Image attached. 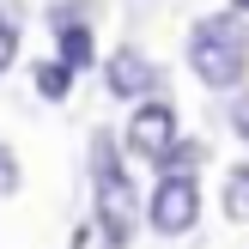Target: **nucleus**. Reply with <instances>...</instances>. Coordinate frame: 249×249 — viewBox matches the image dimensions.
<instances>
[{"mask_svg":"<svg viewBox=\"0 0 249 249\" xmlns=\"http://www.w3.org/2000/svg\"><path fill=\"white\" fill-rule=\"evenodd\" d=\"M189 67L201 85L213 91H237L243 73H249V31H243V12H201L189 24Z\"/></svg>","mask_w":249,"mask_h":249,"instance_id":"obj_1","label":"nucleus"},{"mask_svg":"<svg viewBox=\"0 0 249 249\" xmlns=\"http://www.w3.org/2000/svg\"><path fill=\"white\" fill-rule=\"evenodd\" d=\"M122 152H128V146H122L116 134H91L85 164H91V219L116 243H128L134 231H140V189H134L128 170H122Z\"/></svg>","mask_w":249,"mask_h":249,"instance_id":"obj_2","label":"nucleus"},{"mask_svg":"<svg viewBox=\"0 0 249 249\" xmlns=\"http://www.w3.org/2000/svg\"><path fill=\"white\" fill-rule=\"evenodd\" d=\"M122 146H128V158H140V164H170V152L182 146V122H177V104H164V97H146V104H134L128 128H122Z\"/></svg>","mask_w":249,"mask_h":249,"instance_id":"obj_3","label":"nucleus"},{"mask_svg":"<svg viewBox=\"0 0 249 249\" xmlns=\"http://www.w3.org/2000/svg\"><path fill=\"white\" fill-rule=\"evenodd\" d=\"M195 219H201V182L182 177V170H158L152 201H146V225L158 237H182V231H195Z\"/></svg>","mask_w":249,"mask_h":249,"instance_id":"obj_4","label":"nucleus"},{"mask_svg":"<svg viewBox=\"0 0 249 249\" xmlns=\"http://www.w3.org/2000/svg\"><path fill=\"white\" fill-rule=\"evenodd\" d=\"M152 85H158V67H152V55H140L134 43L104 55V91L109 97H122V104H146Z\"/></svg>","mask_w":249,"mask_h":249,"instance_id":"obj_5","label":"nucleus"},{"mask_svg":"<svg viewBox=\"0 0 249 249\" xmlns=\"http://www.w3.org/2000/svg\"><path fill=\"white\" fill-rule=\"evenodd\" d=\"M61 31H55V61H67L73 73H85L97 61V36H91V24L85 18H55Z\"/></svg>","mask_w":249,"mask_h":249,"instance_id":"obj_6","label":"nucleus"},{"mask_svg":"<svg viewBox=\"0 0 249 249\" xmlns=\"http://www.w3.org/2000/svg\"><path fill=\"white\" fill-rule=\"evenodd\" d=\"M219 213L231 225H249V164H231L225 182H219Z\"/></svg>","mask_w":249,"mask_h":249,"instance_id":"obj_7","label":"nucleus"},{"mask_svg":"<svg viewBox=\"0 0 249 249\" xmlns=\"http://www.w3.org/2000/svg\"><path fill=\"white\" fill-rule=\"evenodd\" d=\"M36 97H43V104H67V91H73V67L67 61H36Z\"/></svg>","mask_w":249,"mask_h":249,"instance_id":"obj_8","label":"nucleus"},{"mask_svg":"<svg viewBox=\"0 0 249 249\" xmlns=\"http://www.w3.org/2000/svg\"><path fill=\"white\" fill-rule=\"evenodd\" d=\"M18 61V24H12V12H0V73Z\"/></svg>","mask_w":249,"mask_h":249,"instance_id":"obj_9","label":"nucleus"},{"mask_svg":"<svg viewBox=\"0 0 249 249\" xmlns=\"http://www.w3.org/2000/svg\"><path fill=\"white\" fill-rule=\"evenodd\" d=\"M195 164H201V146H195V140H182L177 152H170V164H164V170H182V177H195Z\"/></svg>","mask_w":249,"mask_h":249,"instance_id":"obj_10","label":"nucleus"},{"mask_svg":"<svg viewBox=\"0 0 249 249\" xmlns=\"http://www.w3.org/2000/svg\"><path fill=\"white\" fill-rule=\"evenodd\" d=\"M73 249H122V243H116V237H109V231H104V225H97V231H91V225H85V231H79V237H73Z\"/></svg>","mask_w":249,"mask_h":249,"instance_id":"obj_11","label":"nucleus"},{"mask_svg":"<svg viewBox=\"0 0 249 249\" xmlns=\"http://www.w3.org/2000/svg\"><path fill=\"white\" fill-rule=\"evenodd\" d=\"M231 128L249 140V97H237V104H231Z\"/></svg>","mask_w":249,"mask_h":249,"instance_id":"obj_12","label":"nucleus"},{"mask_svg":"<svg viewBox=\"0 0 249 249\" xmlns=\"http://www.w3.org/2000/svg\"><path fill=\"white\" fill-rule=\"evenodd\" d=\"M0 189H12V152L0 146Z\"/></svg>","mask_w":249,"mask_h":249,"instance_id":"obj_13","label":"nucleus"},{"mask_svg":"<svg viewBox=\"0 0 249 249\" xmlns=\"http://www.w3.org/2000/svg\"><path fill=\"white\" fill-rule=\"evenodd\" d=\"M231 12H243V18H249V0H231Z\"/></svg>","mask_w":249,"mask_h":249,"instance_id":"obj_14","label":"nucleus"}]
</instances>
